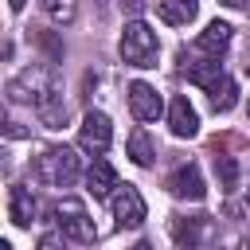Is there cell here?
I'll return each mask as SVG.
<instances>
[{
	"instance_id": "11",
	"label": "cell",
	"mask_w": 250,
	"mask_h": 250,
	"mask_svg": "<svg viewBox=\"0 0 250 250\" xmlns=\"http://www.w3.org/2000/svg\"><path fill=\"white\" fill-rule=\"evenodd\" d=\"M230 47V23H223V20H211L203 31H199V39H195V51L199 55H207V59H223V51Z\"/></svg>"
},
{
	"instance_id": "9",
	"label": "cell",
	"mask_w": 250,
	"mask_h": 250,
	"mask_svg": "<svg viewBox=\"0 0 250 250\" xmlns=\"http://www.w3.org/2000/svg\"><path fill=\"white\" fill-rule=\"evenodd\" d=\"M168 129H172V137H180V141H188V137L199 133V113H195V105H191L184 94H176L172 105H168Z\"/></svg>"
},
{
	"instance_id": "12",
	"label": "cell",
	"mask_w": 250,
	"mask_h": 250,
	"mask_svg": "<svg viewBox=\"0 0 250 250\" xmlns=\"http://www.w3.org/2000/svg\"><path fill=\"white\" fill-rule=\"evenodd\" d=\"M35 211H39L35 195H31L23 184H12V188H8V219H12L16 227H31V223H35Z\"/></svg>"
},
{
	"instance_id": "1",
	"label": "cell",
	"mask_w": 250,
	"mask_h": 250,
	"mask_svg": "<svg viewBox=\"0 0 250 250\" xmlns=\"http://www.w3.org/2000/svg\"><path fill=\"white\" fill-rule=\"evenodd\" d=\"M8 98H12V102H27V105H35L39 117H43L51 129L66 117V109H59V82H55V70L43 66V62L23 66V70L8 82Z\"/></svg>"
},
{
	"instance_id": "4",
	"label": "cell",
	"mask_w": 250,
	"mask_h": 250,
	"mask_svg": "<svg viewBox=\"0 0 250 250\" xmlns=\"http://www.w3.org/2000/svg\"><path fill=\"white\" fill-rule=\"evenodd\" d=\"M51 215H55V223H59L62 238H74V242H94V238H98L94 219L86 215V207H82L78 199H59Z\"/></svg>"
},
{
	"instance_id": "5",
	"label": "cell",
	"mask_w": 250,
	"mask_h": 250,
	"mask_svg": "<svg viewBox=\"0 0 250 250\" xmlns=\"http://www.w3.org/2000/svg\"><path fill=\"white\" fill-rule=\"evenodd\" d=\"M109 207H113V223L121 227V230H137L141 223H145V199H141V191L133 188V184H121L117 191H113V199H109Z\"/></svg>"
},
{
	"instance_id": "16",
	"label": "cell",
	"mask_w": 250,
	"mask_h": 250,
	"mask_svg": "<svg viewBox=\"0 0 250 250\" xmlns=\"http://www.w3.org/2000/svg\"><path fill=\"white\" fill-rule=\"evenodd\" d=\"M129 156H133V164H141V168H148V164H152L156 145L148 141V133H145V129H133V133H129Z\"/></svg>"
},
{
	"instance_id": "22",
	"label": "cell",
	"mask_w": 250,
	"mask_h": 250,
	"mask_svg": "<svg viewBox=\"0 0 250 250\" xmlns=\"http://www.w3.org/2000/svg\"><path fill=\"white\" fill-rule=\"evenodd\" d=\"M0 250H12V242H0Z\"/></svg>"
},
{
	"instance_id": "3",
	"label": "cell",
	"mask_w": 250,
	"mask_h": 250,
	"mask_svg": "<svg viewBox=\"0 0 250 250\" xmlns=\"http://www.w3.org/2000/svg\"><path fill=\"white\" fill-rule=\"evenodd\" d=\"M156 55H160V43H156V31L145 23V20H129L121 27V59L129 66H156Z\"/></svg>"
},
{
	"instance_id": "10",
	"label": "cell",
	"mask_w": 250,
	"mask_h": 250,
	"mask_svg": "<svg viewBox=\"0 0 250 250\" xmlns=\"http://www.w3.org/2000/svg\"><path fill=\"white\" fill-rule=\"evenodd\" d=\"M168 191L176 199H203L207 195V184H203V172L195 164H180L172 176H168Z\"/></svg>"
},
{
	"instance_id": "13",
	"label": "cell",
	"mask_w": 250,
	"mask_h": 250,
	"mask_svg": "<svg viewBox=\"0 0 250 250\" xmlns=\"http://www.w3.org/2000/svg\"><path fill=\"white\" fill-rule=\"evenodd\" d=\"M86 188H90V195H94V199H105V195L113 199V191L121 188V184H117L113 164H109V160H94V164H90V172H86Z\"/></svg>"
},
{
	"instance_id": "17",
	"label": "cell",
	"mask_w": 250,
	"mask_h": 250,
	"mask_svg": "<svg viewBox=\"0 0 250 250\" xmlns=\"http://www.w3.org/2000/svg\"><path fill=\"white\" fill-rule=\"evenodd\" d=\"M215 172H219V184L227 191L238 188V164H234V156H215Z\"/></svg>"
},
{
	"instance_id": "15",
	"label": "cell",
	"mask_w": 250,
	"mask_h": 250,
	"mask_svg": "<svg viewBox=\"0 0 250 250\" xmlns=\"http://www.w3.org/2000/svg\"><path fill=\"white\" fill-rule=\"evenodd\" d=\"M195 12H199V8H195L191 0H160V4H156V16H160L164 23H172V27L191 23V20H195Z\"/></svg>"
},
{
	"instance_id": "6",
	"label": "cell",
	"mask_w": 250,
	"mask_h": 250,
	"mask_svg": "<svg viewBox=\"0 0 250 250\" xmlns=\"http://www.w3.org/2000/svg\"><path fill=\"white\" fill-rule=\"evenodd\" d=\"M109 141H113V121L105 117V113H98V109H90L86 117H82V125H78V145L86 148V152H105L109 148Z\"/></svg>"
},
{
	"instance_id": "20",
	"label": "cell",
	"mask_w": 250,
	"mask_h": 250,
	"mask_svg": "<svg viewBox=\"0 0 250 250\" xmlns=\"http://www.w3.org/2000/svg\"><path fill=\"white\" fill-rule=\"evenodd\" d=\"M230 211H234V215H242V219H250V195L242 199V207H230Z\"/></svg>"
},
{
	"instance_id": "14",
	"label": "cell",
	"mask_w": 250,
	"mask_h": 250,
	"mask_svg": "<svg viewBox=\"0 0 250 250\" xmlns=\"http://www.w3.org/2000/svg\"><path fill=\"white\" fill-rule=\"evenodd\" d=\"M207 98H211V109L215 113H227V109H234V102H238V86H234V78L223 70L211 86H207Z\"/></svg>"
},
{
	"instance_id": "18",
	"label": "cell",
	"mask_w": 250,
	"mask_h": 250,
	"mask_svg": "<svg viewBox=\"0 0 250 250\" xmlns=\"http://www.w3.org/2000/svg\"><path fill=\"white\" fill-rule=\"evenodd\" d=\"M43 12H47V16L55 20V23H70L78 8H74L70 0H62V4H59V0H47V4H43Z\"/></svg>"
},
{
	"instance_id": "19",
	"label": "cell",
	"mask_w": 250,
	"mask_h": 250,
	"mask_svg": "<svg viewBox=\"0 0 250 250\" xmlns=\"http://www.w3.org/2000/svg\"><path fill=\"white\" fill-rule=\"evenodd\" d=\"M35 250H66V242H62V234H55V230H51V234H43V238H39V246H35Z\"/></svg>"
},
{
	"instance_id": "2",
	"label": "cell",
	"mask_w": 250,
	"mask_h": 250,
	"mask_svg": "<svg viewBox=\"0 0 250 250\" xmlns=\"http://www.w3.org/2000/svg\"><path fill=\"white\" fill-rule=\"evenodd\" d=\"M31 176L43 188H70L78 180V152L66 145H51V148H43V156H35Z\"/></svg>"
},
{
	"instance_id": "7",
	"label": "cell",
	"mask_w": 250,
	"mask_h": 250,
	"mask_svg": "<svg viewBox=\"0 0 250 250\" xmlns=\"http://www.w3.org/2000/svg\"><path fill=\"white\" fill-rule=\"evenodd\" d=\"M211 234V219L207 215H188V219H176L172 223V238L180 250H199Z\"/></svg>"
},
{
	"instance_id": "21",
	"label": "cell",
	"mask_w": 250,
	"mask_h": 250,
	"mask_svg": "<svg viewBox=\"0 0 250 250\" xmlns=\"http://www.w3.org/2000/svg\"><path fill=\"white\" fill-rule=\"evenodd\" d=\"M129 250H156L152 242H137V246H129Z\"/></svg>"
},
{
	"instance_id": "24",
	"label": "cell",
	"mask_w": 250,
	"mask_h": 250,
	"mask_svg": "<svg viewBox=\"0 0 250 250\" xmlns=\"http://www.w3.org/2000/svg\"><path fill=\"white\" fill-rule=\"evenodd\" d=\"M246 113H250V105H246Z\"/></svg>"
},
{
	"instance_id": "8",
	"label": "cell",
	"mask_w": 250,
	"mask_h": 250,
	"mask_svg": "<svg viewBox=\"0 0 250 250\" xmlns=\"http://www.w3.org/2000/svg\"><path fill=\"white\" fill-rule=\"evenodd\" d=\"M129 109L137 121H156L164 113V102L148 82H129Z\"/></svg>"
},
{
	"instance_id": "23",
	"label": "cell",
	"mask_w": 250,
	"mask_h": 250,
	"mask_svg": "<svg viewBox=\"0 0 250 250\" xmlns=\"http://www.w3.org/2000/svg\"><path fill=\"white\" fill-rule=\"evenodd\" d=\"M246 74H250V62H246Z\"/></svg>"
}]
</instances>
